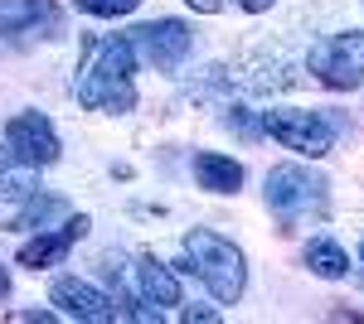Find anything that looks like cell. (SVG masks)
Listing matches in <instances>:
<instances>
[{"label": "cell", "mask_w": 364, "mask_h": 324, "mask_svg": "<svg viewBox=\"0 0 364 324\" xmlns=\"http://www.w3.org/2000/svg\"><path fill=\"white\" fill-rule=\"evenodd\" d=\"M132 68H136V44L127 34L87 39L83 68H78V102L87 111H132L136 102Z\"/></svg>", "instance_id": "obj_1"}, {"label": "cell", "mask_w": 364, "mask_h": 324, "mask_svg": "<svg viewBox=\"0 0 364 324\" xmlns=\"http://www.w3.org/2000/svg\"><path fill=\"white\" fill-rule=\"evenodd\" d=\"M185 252H190V262H195L190 271H199V281L214 291V300L233 305V300L243 296L248 267H243V252L228 242V238L209 233V228H195V233H185Z\"/></svg>", "instance_id": "obj_2"}, {"label": "cell", "mask_w": 364, "mask_h": 324, "mask_svg": "<svg viewBox=\"0 0 364 324\" xmlns=\"http://www.w3.org/2000/svg\"><path fill=\"white\" fill-rule=\"evenodd\" d=\"M267 208H272L287 228H296V223H306V218H321L326 213V179L311 174V169H301V164H277V169L267 174Z\"/></svg>", "instance_id": "obj_3"}, {"label": "cell", "mask_w": 364, "mask_h": 324, "mask_svg": "<svg viewBox=\"0 0 364 324\" xmlns=\"http://www.w3.org/2000/svg\"><path fill=\"white\" fill-rule=\"evenodd\" d=\"M262 126L277 135L287 150L311 155V160L331 155V145H336V126H331L321 111H287V107H272L267 116H262Z\"/></svg>", "instance_id": "obj_4"}, {"label": "cell", "mask_w": 364, "mask_h": 324, "mask_svg": "<svg viewBox=\"0 0 364 324\" xmlns=\"http://www.w3.org/2000/svg\"><path fill=\"white\" fill-rule=\"evenodd\" d=\"M311 73L326 87H360L364 82V34H331L311 49Z\"/></svg>", "instance_id": "obj_5"}, {"label": "cell", "mask_w": 364, "mask_h": 324, "mask_svg": "<svg viewBox=\"0 0 364 324\" xmlns=\"http://www.w3.org/2000/svg\"><path fill=\"white\" fill-rule=\"evenodd\" d=\"M5 145L20 155L25 164H54L58 160V135L49 126V116H39V111H20V116H10V126H5Z\"/></svg>", "instance_id": "obj_6"}, {"label": "cell", "mask_w": 364, "mask_h": 324, "mask_svg": "<svg viewBox=\"0 0 364 324\" xmlns=\"http://www.w3.org/2000/svg\"><path fill=\"white\" fill-rule=\"evenodd\" d=\"M132 44H136L156 68H166V73H170V68L185 63L190 44H195V34H190V25H180V20H156V25L132 29Z\"/></svg>", "instance_id": "obj_7"}, {"label": "cell", "mask_w": 364, "mask_h": 324, "mask_svg": "<svg viewBox=\"0 0 364 324\" xmlns=\"http://www.w3.org/2000/svg\"><path fill=\"white\" fill-rule=\"evenodd\" d=\"M49 300H54L68 320H87V324H112V320H122V310H117L112 300L102 296L97 286L78 281V276H58L54 291H49Z\"/></svg>", "instance_id": "obj_8"}, {"label": "cell", "mask_w": 364, "mask_h": 324, "mask_svg": "<svg viewBox=\"0 0 364 324\" xmlns=\"http://www.w3.org/2000/svg\"><path fill=\"white\" fill-rule=\"evenodd\" d=\"M195 179H199V189H209V194H238L243 164L219 155V150H199L195 155Z\"/></svg>", "instance_id": "obj_9"}, {"label": "cell", "mask_w": 364, "mask_h": 324, "mask_svg": "<svg viewBox=\"0 0 364 324\" xmlns=\"http://www.w3.org/2000/svg\"><path fill=\"white\" fill-rule=\"evenodd\" d=\"M34 189H39V184H34V164H25L10 145H0V199L25 203Z\"/></svg>", "instance_id": "obj_10"}, {"label": "cell", "mask_w": 364, "mask_h": 324, "mask_svg": "<svg viewBox=\"0 0 364 324\" xmlns=\"http://www.w3.org/2000/svg\"><path fill=\"white\" fill-rule=\"evenodd\" d=\"M49 15V0H0V34H25Z\"/></svg>", "instance_id": "obj_11"}, {"label": "cell", "mask_w": 364, "mask_h": 324, "mask_svg": "<svg viewBox=\"0 0 364 324\" xmlns=\"http://www.w3.org/2000/svg\"><path fill=\"white\" fill-rule=\"evenodd\" d=\"M136 276H141V291H146L151 305H180V281L170 276V267H161V262L146 257L136 267Z\"/></svg>", "instance_id": "obj_12"}, {"label": "cell", "mask_w": 364, "mask_h": 324, "mask_svg": "<svg viewBox=\"0 0 364 324\" xmlns=\"http://www.w3.org/2000/svg\"><path fill=\"white\" fill-rule=\"evenodd\" d=\"M68 247H73V238L68 233H39L34 242L20 247V267H49V262H63L68 257Z\"/></svg>", "instance_id": "obj_13"}, {"label": "cell", "mask_w": 364, "mask_h": 324, "mask_svg": "<svg viewBox=\"0 0 364 324\" xmlns=\"http://www.w3.org/2000/svg\"><path fill=\"white\" fill-rule=\"evenodd\" d=\"M306 267L316 271V276H326V281H340V276L350 271V257H345L331 238H316V242L306 247Z\"/></svg>", "instance_id": "obj_14"}, {"label": "cell", "mask_w": 364, "mask_h": 324, "mask_svg": "<svg viewBox=\"0 0 364 324\" xmlns=\"http://www.w3.org/2000/svg\"><path fill=\"white\" fill-rule=\"evenodd\" d=\"M63 208H68V203H63L58 194H49V199H34V194H29V199H25V213L15 218V228H34V223H49V218H58Z\"/></svg>", "instance_id": "obj_15"}, {"label": "cell", "mask_w": 364, "mask_h": 324, "mask_svg": "<svg viewBox=\"0 0 364 324\" xmlns=\"http://www.w3.org/2000/svg\"><path fill=\"white\" fill-rule=\"evenodd\" d=\"M87 15H102V20H117V15H132L141 0H78Z\"/></svg>", "instance_id": "obj_16"}, {"label": "cell", "mask_w": 364, "mask_h": 324, "mask_svg": "<svg viewBox=\"0 0 364 324\" xmlns=\"http://www.w3.org/2000/svg\"><path fill=\"white\" fill-rule=\"evenodd\" d=\"M87 228H92V223H87L83 213H78V218H68V223H63V233H68L73 242H78V238H87Z\"/></svg>", "instance_id": "obj_17"}, {"label": "cell", "mask_w": 364, "mask_h": 324, "mask_svg": "<svg viewBox=\"0 0 364 324\" xmlns=\"http://www.w3.org/2000/svg\"><path fill=\"white\" fill-rule=\"evenodd\" d=\"M190 10H199V15H219L224 10V0H185Z\"/></svg>", "instance_id": "obj_18"}, {"label": "cell", "mask_w": 364, "mask_h": 324, "mask_svg": "<svg viewBox=\"0 0 364 324\" xmlns=\"http://www.w3.org/2000/svg\"><path fill=\"white\" fill-rule=\"evenodd\" d=\"M238 5H243V10H248V15H262V10H272V5H277V0H238Z\"/></svg>", "instance_id": "obj_19"}, {"label": "cell", "mask_w": 364, "mask_h": 324, "mask_svg": "<svg viewBox=\"0 0 364 324\" xmlns=\"http://www.w3.org/2000/svg\"><path fill=\"white\" fill-rule=\"evenodd\" d=\"M185 320H190V324L204 320V324H209V320H219V310H195V305H190V310H185Z\"/></svg>", "instance_id": "obj_20"}, {"label": "cell", "mask_w": 364, "mask_h": 324, "mask_svg": "<svg viewBox=\"0 0 364 324\" xmlns=\"http://www.w3.org/2000/svg\"><path fill=\"white\" fill-rule=\"evenodd\" d=\"M10 296V276H5V267H0V300Z\"/></svg>", "instance_id": "obj_21"}, {"label": "cell", "mask_w": 364, "mask_h": 324, "mask_svg": "<svg viewBox=\"0 0 364 324\" xmlns=\"http://www.w3.org/2000/svg\"><path fill=\"white\" fill-rule=\"evenodd\" d=\"M360 252H364V242H360Z\"/></svg>", "instance_id": "obj_22"}]
</instances>
